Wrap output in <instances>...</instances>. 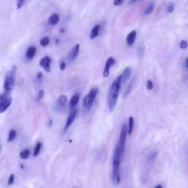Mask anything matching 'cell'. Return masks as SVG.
Segmentation results:
<instances>
[{
	"label": "cell",
	"instance_id": "1",
	"mask_svg": "<svg viewBox=\"0 0 188 188\" xmlns=\"http://www.w3.org/2000/svg\"><path fill=\"white\" fill-rule=\"evenodd\" d=\"M124 156V153L120 150L119 147L117 146L115 147L113 154V181L115 185H118L121 182L120 176V165L121 162L122 157Z\"/></svg>",
	"mask_w": 188,
	"mask_h": 188
},
{
	"label": "cell",
	"instance_id": "2",
	"mask_svg": "<svg viewBox=\"0 0 188 188\" xmlns=\"http://www.w3.org/2000/svg\"><path fill=\"white\" fill-rule=\"evenodd\" d=\"M121 87V83L120 79L118 77L112 84L109 96H108V107L110 112L114 110L115 106H116Z\"/></svg>",
	"mask_w": 188,
	"mask_h": 188
},
{
	"label": "cell",
	"instance_id": "3",
	"mask_svg": "<svg viewBox=\"0 0 188 188\" xmlns=\"http://www.w3.org/2000/svg\"><path fill=\"white\" fill-rule=\"evenodd\" d=\"M16 66L13 65L10 71H8L5 76L4 81V89L5 92H10L13 89L15 85V76L16 72Z\"/></svg>",
	"mask_w": 188,
	"mask_h": 188
},
{
	"label": "cell",
	"instance_id": "4",
	"mask_svg": "<svg viewBox=\"0 0 188 188\" xmlns=\"http://www.w3.org/2000/svg\"><path fill=\"white\" fill-rule=\"evenodd\" d=\"M98 92V87H93L91 90L89 91L87 95L83 99V107L85 110L88 111L90 110V108L92 107L94 105L95 99H96V96H97Z\"/></svg>",
	"mask_w": 188,
	"mask_h": 188
},
{
	"label": "cell",
	"instance_id": "5",
	"mask_svg": "<svg viewBox=\"0 0 188 188\" xmlns=\"http://www.w3.org/2000/svg\"><path fill=\"white\" fill-rule=\"evenodd\" d=\"M127 134H128L127 126H126V124H124L122 126L121 131L120 137H119L118 145L119 148H120V150L123 153H124V146H125L126 135H127Z\"/></svg>",
	"mask_w": 188,
	"mask_h": 188
},
{
	"label": "cell",
	"instance_id": "6",
	"mask_svg": "<svg viewBox=\"0 0 188 188\" xmlns=\"http://www.w3.org/2000/svg\"><path fill=\"white\" fill-rule=\"evenodd\" d=\"M132 68H130V67H126L125 69L123 71L122 74L118 76V78L120 79L121 85L129 80V79L132 75Z\"/></svg>",
	"mask_w": 188,
	"mask_h": 188
},
{
	"label": "cell",
	"instance_id": "7",
	"mask_svg": "<svg viewBox=\"0 0 188 188\" xmlns=\"http://www.w3.org/2000/svg\"><path fill=\"white\" fill-rule=\"evenodd\" d=\"M12 103V98L7 96L0 101V114L5 113Z\"/></svg>",
	"mask_w": 188,
	"mask_h": 188
},
{
	"label": "cell",
	"instance_id": "8",
	"mask_svg": "<svg viewBox=\"0 0 188 188\" xmlns=\"http://www.w3.org/2000/svg\"><path fill=\"white\" fill-rule=\"evenodd\" d=\"M51 63V57H49V56H46V57H43L40 60V66H41L47 73H49V72H50V71H51V66H50Z\"/></svg>",
	"mask_w": 188,
	"mask_h": 188
},
{
	"label": "cell",
	"instance_id": "9",
	"mask_svg": "<svg viewBox=\"0 0 188 188\" xmlns=\"http://www.w3.org/2000/svg\"><path fill=\"white\" fill-rule=\"evenodd\" d=\"M115 60L113 57H109V58L107 59V62H106L105 66V69H104L103 71V77L105 78H107L109 77V70H110L111 67L115 65Z\"/></svg>",
	"mask_w": 188,
	"mask_h": 188
},
{
	"label": "cell",
	"instance_id": "10",
	"mask_svg": "<svg viewBox=\"0 0 188 188\" xmlns=\"http://www.w3.org/2000/svg\"><path fill=\"white\" fill-rule=\"evenodd\" d=\"M77 110L76 109H73V110H71V113L68 115V118H67L66 123V125H65L64 127V132H66L68 130V128L70 127L71 125L72 124H73V122L74 121V120H75L76 117H77Z\"/></svg>",
	"mask_w": 188,
	"mask_h": 188
},
{
	"label": "cell",
	"instance_id": "11",
	"mask_svg": "<svg viewBox=\"0 0 188 188\" xmlns=\"http://www.w3.org/2000/svg\"><path fill=\"white\" fill-rule=\"evenodd\" d=\"M37 52V48L35 46H29L28 48L27 52H26V58H27L28 60H31L34 58L35 54H36Z\"/></svg>",
	"mask_w": 188,
	"mask_h": 188
},
{
	"label": "cell",
	"instance_id": "12",
	"mask_svg": "<svg viewBox=\"0 0 188 188\" xmlns=\"http://www.w3.org/2000/svg\"><path fill=\"white\" fill-rule=\"evenodd\" d=\"M136 35H137V32L135 30L131 31L126 36V44L129 46H132L135 43Z\"/></svg>",
	"mask_w": 188,
	"mask_h": 188
},
{
	"label": "cell",
	"instance_id": "13",
	"mask_svg": "<svg viewBox=\"0 0 188 188\" xmlns=\"http://www.w3.org/2000/svg\"><path fill=\"white\" fill-rule=\"evenodd\" d=\"M79 100V94H75L72 96V97L71 98L70 102H69V108L71 110H73L75 109L76 106L77 105L78 102Z\"/></svg>",
	"mask_w": 188,
	"mask_h": 188
},
{
	"label": "cell",
	"instance_id": "14",
	"mask_svg": "<svg viewBox=\"0 0 188 188\" xmlns=\"http://www.w3.org/2000/svg\"><path fill=\"white\" fill-rule=\"evenodd\" d=\"M79 47H80V45H79V44H76V45L74 46L73 49H72L71 51L70 55H69L70 60H71V61L75 60L76 58L77 57L78 55H79Z\"/></svg>",
	"mask_w": 188,
	"mask_h": 188
},
{
	"label": "cell",
	"instance_id": "15",
	"mask_svg": "<svg viewBox=\"0 0 188 188\" xmlns=\"http://www.w3.org/2000/svg\"><path fill=\"white\" fill-rule=\"evenodd\" d=\"M59 16H58V14L57 13L52 14L49 17V19H48V24L52 26L57 25V24L59 23Z\"/></svg>",
	"mask_w": 188,
	"mask_h": 188
},
{
	"label": "cell",
	"instance_id": "16",
	"mask_svg": "<svg viewBox=\"0 0 188 188\" xmlns=\"http://www.w3.org/2000/svg\"><path fill=\"white\" fill-rule=\"evenodd\" d=\"M99 31H100V25H95L94 27L92 29V30H91L90 35V40H94V39L97 38L98 35H99Z\"/></svg>",
	"mask_w": 188,
	"mask_h": 188
},
{
	"label": "cell",
	"instance_id": "17",
	"mask_svg": "<svg viewBox=\"0 0 188 188\" xmlns=\"http://www.w3.org/2000/svg\"><path fill=\"white\" fill-rule=\"evenodd\" d=\"M134 125H135V120L132 116H130L129 119H128V126H127V130L128 134L131 135L134 129Z\"/></svg>",
	"mask_w": 188,
	"mask_h": 188
},
{
	"label": "cell",
	"instance_id": "18",
	"mask_svg": "<svg viewBox=\"0 0 188 188\" xmlns=\"http://www.w3.org/2000/svg\"><path fill=\"white\" fill-rule=\"evenodd\" d=\"M16 136H17V132H16V131L15 129H11L10 132H9L8 134V137H7V142L10 143L13 142V141L15 139H16Z\"/></svg>",
	"mask_w": 188,
	"mask_h": 188
},
{
	"label": "cell",
	"instance_id": "19",
	"mask_svg": "<svg viewBox=\"0 0 188 188\" xmlns=\"http://www.w3.org/2000/svg\"><path fill=\"white\" fill-rule=\"evenodd\" d=\"M67 101H68V98H67V96L66 95H62V96H60L58 99L59 106H60L61 107H64V106L66 105Z\"/></svg>",
	"mask_w": 188,
	"mask_h": 188
},
{
	"label": "cell",
	"instance_id": "20",
	"mask_svg": "<svg viewBox=\"0 0 188 188\" xmlns=\"http://www.w3.org/2000/svg\"><path fill=\"white\" fill-rule=\"evenodd\" d=\"M154 3L153 2H152L149 4V5H148V7L146 9V10H145L144 14L146 15V16L151 15L152 13L154 12Z\"/></svg>",
	"mask_w": 188,
	"mask_h": 188
},
{
	"label": "cell",
	"instance_id": "21",
	"mask_svg": "<svg viewBox=\"0 0 188 188\" xmlns=\"http://www.w3.org/2000/svg\"><path fill=\"white\" fill-rule=\"evenodd\" d=\"M41 148H42V143L38 142L36 144V146H35L34 152H33V155H34V157H38L40 150H41Z\"/></svg>",
	"mask_w": 188,
	"mask_h": 188
},
{
	"label": "cell",
	"instance_id": "22",
	"mask_svg": "<svg viewBox=\"0 0 188 188\" xmlns=\"http://www.w3.org/2000/svg\"><path fill=\"white\" fill-rule=\"evenodd\" d=\"M29 155H30V152H29V150L28 149L23 150L21 153L19 154L20 158L22 159H27V158L29 157Z\"/></svg>",
	"mask_w": 188,
	"mask_h": 188
},
{
	"label": "cell",
	"instance_id": "23",
	"mask_svg": "<svg viewBox=\"0 0 188 188\" xmlns=\"http://www.w3.org/2000/svg\"><path fill=\"white\" fill-rule=\"evenodd\" d=\"M49 43H50L49 38H48V37H44V38H41V40H40V46L45 47V46H47L48 45H49Z\"/></svg>",
	"mask_w": 188,
	"mask_h": 188
},
{
	"label": "cell",
	"instance_id": "24",
	"mask_svg": "<svg viewBox=\"0 0 188 188\" xmlns=\"http://www.w3.org/2000/svg\"><path fill=\"white\" fill-rule=\"evenodd\" d=\"M44 90H40L38 91V94L36 96V102H40L42 100L43 97H44Z\"/></svg>",
	"mask_w": 188,
	"mask_h": 188
},
{
	"label": "cell",
	"instance_id": "25",
	"mask_svg": "<svg viewBox=\"0 0 188 188\" xmlns=\"http://www.w3.org/2000/svg\"><path fill=\"white\" fill-rule=\"evenodd\" d=\"M43 79V74L41 72H39L37 74L36 76V79H35V82H36V83L38 84V85H40V83H41Z\"/></svg>",
	"mask_w": 188,
	"mask_h": 188
},
{
	"label": "cell",
	"instance_id": "26",
	"mask_svg": "<svg viewBox=\"0 0 188 188\" xmlns=\"http://www.w3.org/2000/svg\"><path fill=\"white\" fill-rule=\"evenodd\" d=\"M14 181H15V176L14 174H10V176H9L8 178V181H7V185H13V184L14 183Z\"/></svg>",
	"mask_w": 188,
	"mask_h": 188
},
{
	"label": "cell",
	"instance_id": "27",
	"mask_svg": "<svg viewBox=\"0 0 188 188\" xmlns=\"http://www.w3.org/2000/svg\"><path fill=\"white\" fill-rule=\"evenodd\" d=\"M157 152H153V153L151 154L150 155L148 156V162H149V163H151V162H153L154 159H155L156 157H157Z\"/></svg>",
	"mask_w": 188,
	"mask_h": 188
},
{
	"label": "cell",
	"instance_id": "28",
	"mask_svg": "<svg viewBox=\"0 0 188 188\" xmlns=\"http://www.w3.org/2000/svg\"><path fill=\"white\" fill-rule=\"evenodd\" d=\"M174 9V6L172 3H168L167 5L166 6V10L167 11V13H173Z\"/></svg>",
	"mask_w": 188,
	"mask_h": 188
},
{
	"label": "cell",
	"instance_id": "29",
	"mask_svg": "<svg viewBox=\"0 0 188 188\" xmlns=\"http://www.w3.org/2000/svg\"><path fill=\"white\" fill-rule=\"evenodd\" d=\"M146 87H147V89H148V90H152V89L154 88V84H153V82H152V80L147 81Z\"/></svg>",
	"mask_w": 188,
	"mask_h": 188
},
{
	"label": "cell",
	"instance_id": "30",
	"mask_svg": "<svg viewBox=\"0 0 188 188\" xmlns=\"http://www.w3.org/2000/svg\"><path fill=\"white\" fill-rule=\"evenodd\" d=\"M188 46V43L186 41V40H182L181 43H180V47L182 49H187Z\"/></svg>",
	"mask_w": 188,
	"mask_h": 188
},
{
	"label": "cell",
	"instance_id": "31",
	"mask_svg": "<svg viewBox=\"0 0 188 188\" xmlns=\"http://www.w3.org/2000/svg\"><path fill=\"white\" fill-rule=\"evenodd\" d=\"M25 0H18L17 1V9H21L25 3Z\"/></svg>",
	"mask_w": 188,
	"mask_h": 188
},
{
	"label": "cell",
	"instance_id": "32",
	"mask_svg": "<svg viewBox=\"0 0 188 188\" xmlns=\"http://www.w3.org/2000/svg\"><path fill=\"white\" fill-rule=\"evenodd\" d=\"M124 2V0H114V2H113V5H114L115 6H119V5H122Z\"/></svg>",
	"mask_w": 188,
	"mask_h": 188
},
{
	"label": "cell",
	"instance_id": "33",
	"mask_svg": "<svg viewBox=\"0 0 188 188\" xmlns=\"http://www.w3.org/2000/svg\"><path fill=\"white\" fill-rule=\"evenodd\" d=\"M66 62H64V61L61 62L60 65H59V69H60V71H64L66 69Z\"/></svg>",
	"mask_w": 188,
	"mask_h": 188
},
{
	"label": "cell",
	"instance_id": "34",
	"mask_svg": "<svg viewBox=\"0 0 188 188\" xmlns=\"http://www.w3.org/2000/svg\"><path fill=\"white\" fill-rule=\"evenodd\" d=\"M137 1H139V0H130L129 4H133V3H135V2H137Z\"/></svg>",
	"mask_w": 188,
	"mask_h": 188
},
{
	"label": "cell",
	"instance_id": "35",
	"mask_svg": "<svg viewBox=\"0 0 188 188\" xmlns=\"http://www.w3.org/2000/svg\"><path fill=\"white\" fill-rule=\"evenodd\" d=\"M185 65H186V67L188 68V58L186 59L185 60Z\"/></svg>",
	"mask_w": 188,
	"mask_h": 188
},
{
	"label": "cell",
	"instance_id": "36",
	"mask_svg": "<svg viewBox=\"0 0 188 188\" xmlns=\"http://www.w3.org/2000/svg\"><path fill=\"white\" fill-rule=\"evenodd\" d=\"M155 188H163V185H158L156 186Z\"/></svg>",
	"mask_w": 188,
	"mask_h": 188
},
{
	"label": "cell",
	"instance_id": "37",
	"mask_svg": "<svg viewBox=\"0 0 188 188\" xmlns=\"http://www.w3.org/2000/svg\"><path fill=\"white\" fill-rule=\"evenodd\" d=\"M59 33H65V29H64V28L61 29L60 30H59Z\"/></svg>",
	"mask_w": 188,
	"mask_h": 188
},
{
	"label": "cell",
	"instance_id": "38",
	"mask_svg": "<svg viewBox=\"0 0 188 188\" xmlns=\"http://www.w3.org/2000/svg\"><path fill=\"white\" fill-rule=\"evenodd\" d=\"M59 41V39H57V40H55V43H57V44H58Z\"/></svg>",
	"mask_w": 188,
	"mask_h": 188
},
{
	"label": "cell",
	"instance_id": "39",
	"mask_svg": "<svg viewBox=\"0 0 188 188\" xmlns=\"http://www.w3.org/2000/svg\"><path fill=\"white\" fill-rule=\"evenodd\" d=\"M0 150H1V148H0Z\"/></svg>",
	"mask_w": 188,
	"mask_h": 188
},
{
	"label": "cell",
	"instance_id": "40",
	"mask_svg": "<svg viewBox=\"0 0 188 188\" xmlns=\"http://www.w3.org/2000/svg\"><path fill=\"white\" fill-rule=\"evenodd\" d=\"M75 188H76V187H75Z\"/></svg>",
	"mask_w": 188,
	"mask_h": 188
}]
</instances>
